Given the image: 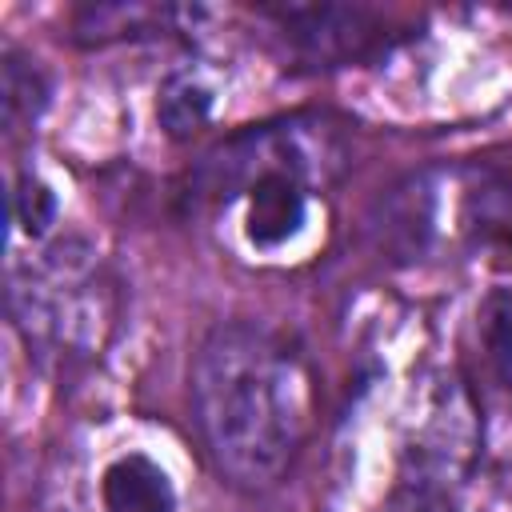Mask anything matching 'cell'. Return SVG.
Wrapping results in <instances>:
<instances>
[{
	"label": "cell",
	"instance_id": "9c48e42d",
	"mask_svg": "<svg viewBox=\"0 0 512 512\" xmlns=\"http://www.w3.org/2000/svg\"><path fill=\"white\" fill-rule=\"evenodd\" d=\"M168 16H176L172 8H144V4H96V8H84L76 16V32L80 40H116V36H136V32H148V28H160Z\"/></svg>",
	"mask_w": 512,
	"mask_h": 512
},
{
	"label": "cell",
	"instance_id": "30bf717a",
	"mask_svg": "<svg viewBox=\"0 0 512 512\" xmlns=\"http://www.w3.org/2000/svg\"><path fill=\"white\" fill-rule=\"evenodd\" d=\"M480 340L504 392H512V288H492L480 304Z\"/></svg>",
	"mask_w": 512,
	"mask_h": 512
},
{
	"label": "cell",
	"instance_id": "3957f363",
	"mask_svg": "<svg viewBox=\"0 0 512 512\" xmlns=\"http://www.w3.org/2000/svg\"><path fill=\"white\" fill-rule=\"evenodd\" d=\"M88 288V260L68 256L60 244L40 268L12 276V312L28 340L44 348H80L96 336L100 320V296Z\"/></svg>",
	"mask_w": 512,
	"mask_h": 512
},
{
	"label": "cell",
	"instance_id": "8fae6325",
	"mask_svg": "<svg viewBox=\"0 0 512 512\" xmlns=\"http://www.w3.org/2000/svg\"><path fill=\"white\" fill-rule=\"evenodd\" d=\"M456 484H460V480L412 472V476H404V480L396 484V492L384 500L380 512H460Z\"/></svg>",
	"mask_w": 512,
	"mask_h": 512
},
{
	"label": "cell",
	"instance_id": "6da1fadb",
	"mask_svg": "<svg viewBox=\"0 0 512 512\" xmlns=\"http://www.w3.org/2000/svg\"><path fill=\"white\" fill-rule=\"evenodd\" d=\"M192 408L212 464L236 488H272L312 428L304 356L260 324H216L196 348Z\"/></svg>",
	"mask_w": 512,
	"mask_h": 512
},
{
	"label": "cell",
	"instance_id": "277c9868",
	"mask_svg": "<svg viewBox=\"0 0 512 512\" xmlns=\"http://www.w3.org/2000/svg\"><path fill=\"white\" fill-rule=\"evenodd\" d=\"M272 20L280 24L284 40L316 64H340L372 52L388 32L368 8H340V4H312V8H276Z\"/></svg>",
	"mask_w": 512,
	"mask_h": 512
},
{
	"label": "cell",
	"instance_id": "52a82bcc",
	"mask_svg": "<svg viewBox=\"0 0 512 512\" xmlns=\"http://www.w3.org/2000/svg\"><path fill=\"white\" fill-rule=\"evenodd\" d=\"M216 108V80L204 68H176L156 96V120L172 140L192 136L212 120Z\"/></svg>",
	"mask_w": 512,
	"mask_h": 512
},
{
	"label": "cell",
	"instance_id": "7a4b0ae2",
	"mask_svg": "<svg viewBox=\"0 0 512 512\" xmlns=\"http://www.w3.org/2000/svg\"><path fill=\"white\" fill-rule=\"evenodd\" d=\"M340 140L308 116L252 124L228 136L196 168V192L220 204H240L244 240L256 252H276L308 224L312 188L340 168Z\"/></svg>",
	"mask_w": 512,
	"mask_h": 512
},
{
	"label": "cell",
	"instance_id": "7c38bea8",
	"mask_svg": "<svg viewBox=\"0 0 512 512\" xmlns=\"http://www.w3.org/2000/svg\"><path fill=\"white\" fill-rule=\"evenodd\" d=\"M52 220H56V192L40 176L24 172L12 188V224H16V232H24L28 240H40L52 228Z\"/></svg>",
	"mask_w": 512,
	"mask_h": 512
},
{
	"label": "cell",
	"instance_id": "5b68a950",
	"mask_svg": "<svg viewBox=\"0 0 512 512\" xmlns=\"http://www.w3.org/2000/svg\"><path fill=\"white\" fill-rule=\"evenodd\" d=\"M100 500L104 512H176V488L168 472L144 452H124L104 468Z\"/></svg>",
	"mask_w": 512,
	"mask_h": 512
},
{
	"label": "cell",
	"instance_id": "8992f818",
	"mask_svg": "<svg viewBox=\"0 0 512 512\" xmlns=\"http://www.w3.org/2000/svg\"><path fill=\"white\" fill-rule=\"evenodd\" d=\"M464 232L480 252H488L496 264L512 268V184L508 180H480L464 196Z\"/></svg>",
	"mask_w": 512,
	"mask_h": 512
},
{
	"label": "cell",
	"instance_id": "ba28073f",
	"mask_svg": "<svg viewBox=\"0 0 512 512\" xmlns=\"http://www.w3.org/2000/svg\"><path fill=\"white\" fill-rule=\"evenodd\" d=\"M44 104H48V84H44L40 68L16 52H4V124H8V132L36 124Z\"/></svg>",
	"mask_w": 512,
	"mask_h": 512
}]
</instances>
